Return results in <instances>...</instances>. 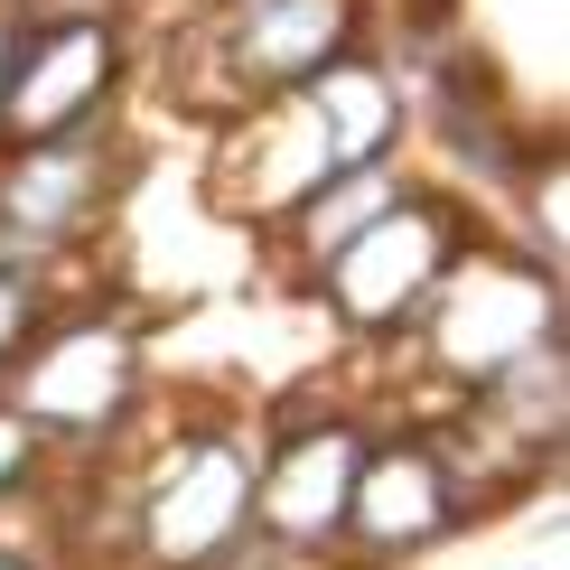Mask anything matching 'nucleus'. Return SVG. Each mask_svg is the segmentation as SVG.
Segmentation results:
<instances>
[{"label": "nucleus", "mask_w": 570, "mask_h": 570, "mask_svg": "<svg viewBox=\"0 0 570 570\" xmlns=\"http://www.w3.org/2000/svg\"><path fill=\"white\" fill-rule=\"evenodd\" d=\"M150 337H159V308L122 272L112 281H66L0 402L38 431V449L57 468H122L140 449V431L159 421Z\"/></svg>", "instance_id": "nucleus-1"}, {"label": "nucleus", "mask_w": 570, "mask_h": 570, "mask_svg": "<svg viewBox=\"0 0 570 570\" xmlns=\"http://www.w3.org/2000/svg\"><path fill=\"white\" fill-rule=\"evenodd\" d=\"M253 468H263V402H169L122 459L131 570H216L253 542Z\"/></svg>", "instance_id": "nucleus-2"}, {"label": "nucleus", "mask_w": 570, "mask_h": 570, "mask_svg": "<svg viewBox=\"0 0 570 570\" xmlns=\"http://www.w3.org/2000/svg\"><path fill=\"white\" fill-rule=\"evenodd\" d=\"M570 346V272H542L533 253H514L487 225V244L440 281V299L421 308L412 346L393 355V402L402 412H468L505 384L514 365Z\"/></svg>", "instance_id": "nucleus-3"}, {"label": "nucleus", "mask_w": 570, "mask_h": 570, "mask_svg": "<svg viewBox=\"0 0 570 570\" xmlns=\"http://www.w3.org/2000/svg\"><path fill=\"white\" fill-rule=\"evenodd\" d=\"M384 29L374 0H216L197 19H169V112L216 140L263 104H291L308 76Z\"/></svg>", "instance_id": "nucleus-4"}, {"label": "nucleus", "mask_w": 570, "mask_h": 570, "mask_svg": "<svg viewBox=\"0 0 570 570\" xmlns=\"http://www.w3.org/2000/svg\"><path fill=\"white\" fill-rule=\"evenodd\" d=\"M487 244V216L468 197H449L440 178H412L402 197L374 216L355 244H337L318 272L299 281V299L318 308V327L337 337V355L355 374H384L412 346L421 308L440 299V281Z\"/></svg>", "instance_id": "nucleus-5"}, {"label": "nucleus", "mask_w": 570, "mask_h": 570, "mask_svg": "<svg viewBox=\"0 0 570 570\" xmlns=\"http://www.w3.org/2000/svg\"><path fill=\"white\" fill-rule=\"evenodd\" d=\"M384 421V374H318L263 402V468H253V533L291 570H337L346 495L365 468V440Z\"/></svg>", "instance_id": "nucleus-6"}, {"label": "nucleus", "mask_w": 570, "mask_h": 570, "mask_svg": "<svg viewBox=\"0 0 570 570\" xmlns=\"http://www.w3.org/2000/svg\"><path fill=\"white\" fill-rule=\"evenodd\" d=\"M140 76H150L140 0H66V10H29L19 38H10V57H0V150L131 122Z\"/></svg>", "instance_id": "nucleus-7"}, {"label": "nucleus", "mask_w": 570, "mask_h": 570, "mask_svg": "<svg viewBox=\"0 0 570 570\" xmlns=\"http://www.w3.org/2000/svg\"><path fill=\"white\" fill-rule=\"evenodd\" d=\"M487 495L468 478V459L449 449L440 412H402L384 393V421L365 440V468H355V495H346V552L337 570H421L431 552L468 542L487 524Z\"/></svg>", "instance_id": "nucleus-8"}, {"label": "nucleus", "mask_w": 570, "mask_h": 570, "mask_svg": "<svg viewBox=\"0 0 570 570\" xmlns=\"http://www.w3.org/2000/svg\"><path fill=\"white\" fill-rule=\"evenodd\" d=\"M140 169H150V140H140L131 122L0 150V234H10L19 253H38L47 272L76 281V263L104 244L112 216L131 206Z\"/></svg>", "instance_id": "nucleus-9"}, {"label": "nucleus", "mask_w": 570, "mask_h": 570, "mask_svg": "<svg viewBox=\"0 0 570 570\" xmlns=\"http://www.w3.org/2000/svg\"><path fill=\"white\" fill-rule=\"evenodd\" d=\"M318 178H337V159H327L318 122L299 112V94H291V104L244 112V122H225L216 140H206V197H216L253 244H263Z\"/></svg>", "instance_id": "nucleus-10"}, {"label": "nucleus", "mask_w": 570, "mask_h": 570, "mask_svg": "<svg viewBox=\"0 0 570 570\" xmlns=\"http://www.w3.org/2000/svg\"><path fill=\"white\" fill-rule=\"evenodd\" d=\"M299 112L318 122L337 169H412V85L384 57V38L346 47L327 76L299 85Z\"/></svg>", "instance_id": "nucleus-11"}, {"label": "nucleus", "mask_w": 570, "mask_h": 570, "mask_svg": "<svg viewBox=\"0 0 570 570\" xmlns=\"http://www.w3.org/2000/svg\"><path fill=\"white\" fill-rule=\"evenodd\" d=\"M47 487H57V459L38 449V431H29V421H19L10 402H0V524H29Z\"/></svg>", "instance_id": "nucleus-12"}, {"label": "nucleus", "mask_w": 570, "mask_h": 570, "mask_svg": "<svg viewBox=\"0 0 570 570\" xmlns=\"http://www.w3.org/2000/svg\"><path fill=\"white\" fill-rule=\"evenodd\" d=\"M66 281H0V393H10L19 355H29V337L47 327V308H57Z\"/></svg>", "instance_id": "nucleus-13"}, {"label": "nucleus", "mask_w": 570, "mask_h": 570, "mask_svg": "<svg viewBox=\"0 0 570 570\" xmlns=\"http://www.w3.org/2000/svg\"><path fill=\"white\" fill-rule=\"evenodd\" d=\"M169 10H178V19H197V10H216V0H169Z\"/></svg>", "instance_id": "nucleus-14"}]
</instances>
